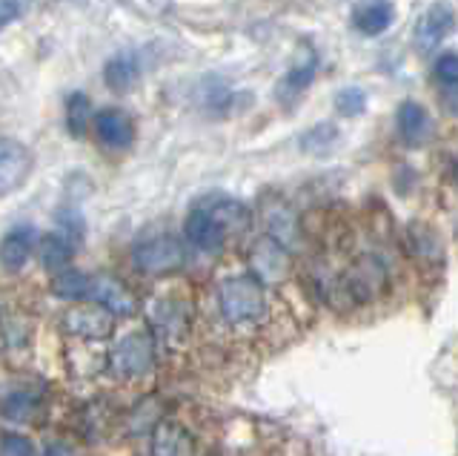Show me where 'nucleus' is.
Listing matches in <instances>:
<instances>
[{
    "label": "nucleus",
    "mask_w": 458,
    "mask_h": 456,
    "mask_svg": "<svg viewBox=\"0 0 458 456\" xmlns=\"http://www.w3.org/2000/svg\"><path fill=\"white\" fill-rule=\"evenodd\" d=\"M315 69H318V55H315V49H310V47L298 49L293 66L286 69V75L278 83V101H284V104L298 101L301 92L315 81Z\"/></svg>",
    "instance_id": "14"
},
{
    "label": "nucleus",
    "mask_w": 458,
    "mask_h": 456,
    "mask_svg": "<svg viewBox=\"0 0 458 456\" xmlns=\"http://www.w3.org/2000/svg\"><path fill=\"white\" fill-rule=\"evenodd\" d=\"M436 83L441 87L444 98H458V55L447 52L436 61Z\"/></svg>",
    "instance_id": "25"
},
{
    "label": "nucleus",
    "mask_w": 458,
    "mask_h": 456,
    "mask_svg": "<svg viewBox=\"0 0 458 456\" xmlns=\"http://www.w3.org/2000/svg\"><path fill=\"white\" fill-rule=\"evenodd\" d=\"M86 298L109 307L114 316H135L138 313V298L132 296V290L121 284L114 276H89V290H86Z\"/></svg>",
    "instance_id": "11"
},
{
    "label": "nucleus",
    "mask_w": 458,
    "mask_h": 456,
    "mask_svg": "<svg viewBox=\"0 0 458 456\" xmlns=\"http://www.w3.org/2000/svg\"><path fill=\"white\" fill-rule=\"evenodd\" d=\"M155 336L149 333H132L121 339L109 353V370L121 379H140L155 370Z\"/></svg>",
    "instance_id": "3"
},
{
    "label": "nucleus",
    "mask_w": 458,
    "mask_h": 456,
    "mask_svg": "<svg viewBox=\"0 0 458 456\" xmlns=\"http://www.w3.org/2000/svg\"><path fill=\"white\" fill-rule=\"evenodd\" d=\"M218 313L226 324L247 327L267 316L264 281L255 276H233L218 288Z\"/></svg>",
    "instance_id": "2"
},
{
    "label": "nucleus",
    "mask_w": 458,
    "mask_h": 456,
    "mask_svg": "<svg viewBox=\"0 0 458 456\" xmlns=\"http://www.w3.org/2000/svg\"><path fill=\"white\" fill-rule=\"evenodd\" d=\"M138 78H140V64H138V55H132V52L112 55L104 66V81H106V87L114 92L132 90L138 83Z\"/></svg>",
    "instance_id": "19"
},
{
    "label": "nucleus",
    "mask_w": 458,
    "mask_h": 456,
    "mask_svg": "<svg viewBox=\"0 0 458 456\" xmlns=\"http://www.w3.org/2000/svg\"><path fill=\"white\" fill-rule=\"evenodd\" d=\"M40 408V393L26 384H14V388L0 393V413L12 422H29L35 419V413Z\"/></svg>",
    "instance_id": "17"
},
{
    "label": "nucleus",
    "mask_w": 458,
    "mask_h": 456,
    "mask_svg": "<svg viewBox=\"0 0 458 456\" xmlns=\"http://www.w3.org/2000/svg\"><path fill=\"white\" fill-rule=\"evenodd\" d=\"M152 324H155V341H178L186 333V310L178 302L161 298L152 307Z\"/></svg>",
    "instance_id": "18"
},
{
    "label": "nucleus",
    "mask_w": 458,
    "mask_h": 456,
    "mask_svg": "<svg viewBox=\"0 0 458 456\" xmlns=\"http://www.w3.org/2000/svg\"><path fill=\"white\" fill-rule=\"evenodd\" d=\"M367 109V92L361 87H344L335 92V112L344 118H358Z\"/></svg>",
    "instance_id": "26"
},
{
    "label": "nucleus",
    "mask_w": 458,
    "mask_h": 456,
    "mask_svg": "<svg viewBox=\"0 0 458 456\" xmlns=\"http://www.w3.org/2000/svg\"><path fill=\"white\" fill-rule=\"evenodd\" d=\"M95 135L106 150H129L135 144V118L121 107H106L95 112Z\"/></svg>",
    "instance_id": "9"
},
{
    "label": "nucleus",
    "mask_w": 458,
    "mask_h": 456,
    "mask_svg": "<svg viewBox=\"0 0 458 456\" xmlns=\"http://www.w3.org/2000/svg\"><path fill=\"white\" fill-rule=\"evenodd\" d=\"M0 448H4V453H35L32 442H29L26 436H21V434H4V439H0Z\"/></svg>",
    "instance_id": "28"
},
{
    "label": "nucleus",
    "mask_w": 458,
    "mask_h": 456,
    "mask_svg": "<svg viewBox=\"0 0 458 456\" xmlns=\"http://www.w3.org/2000/svg\"><path fill=\"white\" fill-rule=\"evenodd\" d=\"M35 169V155L14 138H0V195L18 193Z\"/></svg>",
    "instance_id": "7"
},
{
    "label": "nucleus",
    "mask_w": 458,
    "mask_h": 456,
    "mask_svg": "<svg viewBox=\"0 0 458 456\" xmlns=\"http://www.w3.org/2000/svg\"><path fill=\"white\" fill-rule=\"evenodd\" d=\"M86 290H89V276L81 273V270H57L52 279V293L57 298H66V302H81L86 298Z\"/></svg>",
    "instance_id": "23"
},
{
    "label": "nucleus",
    "mask_w": 458,
    "mask_h": 456,
    "mask_svg": "<svg viewBox=\"0 0 458 456\" xmlns=\"http://www.w3.org/2000/svg\"><path fill=\"white\" fill-rule=\"evenodd\" d=\"M75 247H78L75 238H69L64 230H55V233H47L43 238H38V247L35 250L40 255L43 267L64 270L72 262V255H75Z\"/></svg>",
    "instance_id": "20"
},
{
    "label": "nucleus",
    "mask_w": 458,
    "mask_h": 456,
    "mask_svg": "<svg viewBox=\"0 0 458 456\" xmlns=\"http://www.w3.org/2000/svg\"><path fill=\"white\" fill-rule=\"evenodd\" d=\"M61 331L75 339L104 341L114 333V313L92 298H81V305L69 307L61 316Z\"/></svg>",
    "instance_id": "4"
},
{
    "label": "nucleus",
    "mask_w": 458,
    "mask_h": 456,
    "mask_svg": "<svg viewBox=\"0 0 458 456\" xmlns=\"http://www.w3.org/2000/svg\"><path fill=\"white\" fill-rule=\"evenodd\" d=\"M35 247H38V233L32 224L12 227L4 236V241H0V267L9 270V273H18L32 259Z\"/></svg>",
    "instance_id": "13"
},
{
    "label": "nucleus",
    "mask_w": 458,
    "mask_h": 456,
    "mask_svg": "<svg viewBox=\"0 0 458 456\" xmlns=\"http://www.w3.org/2000/svg\"><path fill=\"white\" fill-rule=\"evenodd\" d=\"M261 216H264L267 236H272L286 247L295 245V241H298V219H295V212H293L290 204L281 202V198H267Z\"/></svg>",
    "instance_id": "15"
},
{
    "label": "nucleus",
    "mask_w": 458,
    "mask_h": 456,
    "mask_svg": "<svg viewBox=\"0 0 458 456\" xmlns=\"http://www.w3.org/2000/svg\"><path fill=\"white\" fill-rule=\"evenodd\" d=\"M453 32H455V9L447 4V0H436V4H429L421 12L419 23H415L412 40L421 55H429V52H436Z\"/></svg>",
    "instance_id": "6"
},
{
    "label": "nucleus",
    "mask_w": 458,
    "mask_h": 456,
    "mask_svg": "<svg viewBox=\"0 0 458 456\" xmlns=\"http://www.w3.org/2000/svg\"><path fill=\"white\" fill-rule=\"evenodd\" d=\"M192 98H195L198 112H204V116L212 118V121L226 118L229 112H233V107H235V90L218 75H209L204 81H198Z\"/></svg>",
    "instance_id": "12"
},
{
    "label": "nucleus",
    "mask_w": 458,
    "mask_h": 456,
    "mask_svg": "<svg viewBox=\"0 0 458 456\" xmlns=\"http://www.w3.org/2000/svg\"><path fill=\"white\" fill-rule=\"evenodd\" d=\"M186 262L183 245L172 236H157L149 241H140L132 250V264L147 276H169L178 273Z\"/></svg>",
    "instance_id": "5"
},
{
    "label": "nucleus",
    "mask_w": 458,
    "mask_h": 456,
    "mask_svg": "<svg viewBox=\"0 0 458 456\" xmlns=\"http://www.w3.org/2000/svg\"><path fill=\"white\" fill-rule=\"evenodd\" d=\"M338 141H341L338 126L327 121V124H315L312 130H307L304 135L298 138V144L307 155H327V152H333L338 147Z\"/></svg>",
    "instance_id": "22"
},
{
    "label": "nucleus",
    "mask_w": 458,
    "mask_h": 456,
    "mask_svg": "<svg viewBox=\"0 0 458 456\" xmlns=\"http://www.w3.org/2000/svg\"><path fill=\"white\" fill-rule=\"evenodd\" d=\"M250 221L252 212L238 198H209V202L198 204L190 212V219L183 224V233L195 250L215 253L226 247L241 233H247Z\"/></svg>",
    "instance_id": "1"
},
{
    "label": "nucleus",
    "mask_w": 458,
    "mask_h": 456,
    "mask_svg": "<svg viewBox=\"0 0 458 456\" xmlns=\"http://www.w3.org/2000/svg\"><path fill=\"white\" fill-rule=\"evenodd\" d=\"M152 451H155L157 456H178V453H192V451H195V445H192L190 431H186L183 425L164 419L161 425L155 427Z\"/></svg>",
    "instance_id": "21"
},
{
    "label": "nucleus",
    "mask_w": 458,
    "mask_h": 456,
    "mask_svg": "<svg viewBox=\"0 0 458 456\" xmlns=\"http://www.w3.org/2000/svg\"><path fill=\"white\" fill-rule=\"evenodd\" d=\"M395 21V9L390 0H369V4L358 6L352 12V26L367 38H378L390 30V23Z\"/></svg>",
    "instance_id": "16"
},
{
    "label": "nucleus",
    "mask_w": 458,
    "mask_h": 456,
    "mask_svg": "<svg viewBox=\"0 0 458 456\" xmlns=\"http://www.w3.org/2000/svg\"><path fill=\"white\" fill-rule=\"evenodd\" d=\"M395 130L398 138L404 141L407 147H424L433 141L436 135V121L429 116V109L419 101H404L395 112Z\"/></svg>",
    "instance_id": "10"
},
{
    "label": "nucleus",
    "mask_w": 458,
    "mask_h": 456,
    "mask_svg": "<svg viewBox=\"0 0 458 456\" xmlns=\"http://www.w3.org/2000/svg\"><path fill=\"white\" fill-rule=\"evenodd\" d=\"M26 12V0H0V30L9 26L12 21H18Z\"/></svg>",
    "instance_id": "27"
},
{
    "label": "nucleus",
    "mask_w": 458,
    "mask_h": 456,
    "mask_svg": "<svg viewBox=\"0 0 458 456\" xmlns=\"http://www.w3.org/2000/svg\"><path fill=\"white\" fill-rule=\"evenodd\" d=\"M250 262H252V276L261 279V281H284L290 276V247L281 245L272 236H264L255 241V247L250 253Z\"/></svg>",
    "instance_id": "8"
},
{
    "label": "nucleus",
    "mask_w": 458,
    "mask_h": 456,
    "mask_svg": "<svg viewBox=\"0 0 458 456\" xmlns=\"http://www.w3.org/2000/svg\"><path fill=\"white\" fill-rule=\"evenodd\" d=\"M92 118L95 116H92V101H89V98H86L83 92H72L69 101H66V126H69V133L75 135V138H81Z\"/></svg>",
    "instance_id": "24"
}]
</instances>
